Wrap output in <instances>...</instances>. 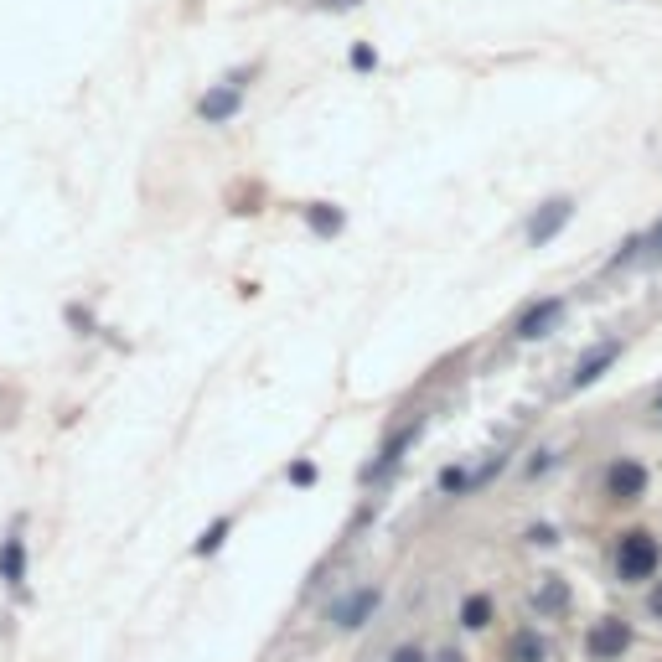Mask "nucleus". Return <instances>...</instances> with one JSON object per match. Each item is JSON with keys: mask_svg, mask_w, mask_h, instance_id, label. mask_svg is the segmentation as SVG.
Masks as SVG:
<instances>
[{"mask_svg": "<svg viewBox=\"0 0 662 662\" xmlns=\"http://www.w3.org/2000/svg\"><path fill=\"white\" fill-rule=\"evenodd\" d=\"M585 652H590V662H616V657H626L631 652V626L621 616H606L600 626H590Z\"/></svg>", "mask_w": 662, "mask_h": 662, "instance_id": "nucleus-3", "label": "nucleus"}, {"mask_svg": "<svg viewBox=\"0 0 662 662\" xmlns=\"http://www.w3.org/2000/svg\"><path fill=\"white\" fill-rule=\"evenodd\" d=\"M244 109V88L238 83H223V88H207L202 94V104H197V114L207 119V125H228V119Z\"/></svg>", "mask_w": 662, "mask_h": 662, "instance_id": "nucleus-7", "label": "nucleus"}, {"mask_svg": "<svg viewBox=\"0 0 662 662\" xmlns=\"http://www.w3.org/2000/svg\"><path fill=\"white\" fill-rule=\"evenodd\" d=\"M492 611H497L492 595H466V600H461V626H466V631H487V626H492Z\"/></svg>", "mask_w": 662, "mask_h": 662, "instance_id": "nucleus-13", "label": "nucleus"}, {"mask_svg": "<svg viewBox=\"0 0 662 662\" xmlns=\"http://www.w3.org/2000/svg\"><path fill=\"white\" fill-rule=\"evenodd\" d=\"M290 481H295V487H311V481H316V466H311V461L290 466Z\"/></svg>", "mask_w": 662, "mask_h": 662, "instance_id": "nucleus-19", "label": "nucleus"}, {"mask_svg": "<svg viewBox=\"0 0 662 662\" xmlns=\"http://www.w3.org/2000/svg\"><path fill=\"white\" fill-rule=\"evenodd\" d=\"M419 430H425V419H409V425H404L399 435H388V440H383V450H378V461L368 466V476H383L388 466H399V456H404V450L419 440Z\"/></svg>", "mask_w": 662, "mask_h": 662, "instance_id": "nucleus-10", "label": "nucleus"}, {"mask_svg": "<svg viewBox=\"0 0 662 662\" xmlns=\"http://www.w3.org/2000/svg\"><path fill=\"white\" fill-rule=\"evenodd\" d=\"M569 218H575V202H569V197H554V202H544V207H538V213H533V223H528V244L538 249V244H549V238L569 223Z\"/></svg>", "mask_w": 662, "mask_h": 662, "instance_id": "nucleus-6", "label": "nucleus"}, {"mask_svg": "<svg viewBox=\"0 0 662 662\" xmlns=\"http://www.w3.org/2000/svg\"><path fill=\"white\" fill-rule=\"evenodd\" d=\"M564 321V300L559 295H544V300H533V306L518 316V342H538V337H549V331Z\"/></svg>", "mask_w": 662, "mask_h": 662, "instance_id": "nucleus-5", "label": "nucleus"}, {"mask_svg": "<svg viewBox=\"0 0 662 662\" xmlns=\"http://www.w3.org/2000/svg\"><path fill=\"white\" fill-rule=\"evenodd\" d=\"M228 533H233V513H223V518H218L213 528H202V538H197V544H192V554H202V559H207V554H218Z\"/></svg>", "mask_w": 662, "mask_h": 662, "instance_id": "nucleus-14", "label": "nucleus"}, {"mask_svg": "<svg viewBox=\"0 0 662 662\" xmlns=\"http://www.w3.org/2000/svg\"><path fill=\"white\" fill-rule=\"evenodd\" d=\"M616 357H621V342H600V347H590L580 363H575V373H569V388H590L600 373L616 363Z\"/></svg>", "mask_w": 662, "mask_h": 662, "instance_id": "nucleus-8", "label": "nucleus"}, {"mask_svg": "<svg viewBox=\"0 0 662 662\" xmlns=\"http://www.w3.org/2000/svg\"><path fill=\"white\" fill-rule=\"evenodd\" d=\"M631 259H662V218H657L642 238H631V244L616 254V264H631Z\"/></svg>", "mask_w": 662, "mask_h": 662, "instance_id": "nucleus-12", "label": "nucleus"}, {"mask_svg": "<svg viewBox=\"0 0 662 662\" xmlns=\"http://www.w3.org/2000/svg\"><path fill=\"white\" fill-rule=\"evenodd\" d=\"M306 223H311L321 238L342 233V213H337V207H326V202H311V207H306Z\"/></svg>", "mask_w": 662, "mask_h": 662, "instance_id": "nucleus-15", "label": "nucleus"}, {"mask_svg": "<svg viewBox=\"0 0 662 662\" xmlns=\"http://www.w3.org/2000/svg\"><path fill=\"white\" fill-rule=\"evenodd\" d=\"M321 6H337V11H347V6H357V0H321Z\"/></svg>", "mask_w": 662, "mask_h": 662, "instance_id": "nucleus-20", "label": "nucleus"}, {"mask_svg": "<svg viewBox=\"0 0 662 662\" xmlns=\"http://www.w3.org/2000/svg\"><path fill=\"white\" fill-rule=\"evenodd\" d=\"M538 600H544V606H564V600H569V590H564L559 580H549V585H544V595H538Z\"/></svg>", "mask_w": 662, "mask_h": 662, "instance_id": "nucleus-18", "label": "nucleus"}, {"mask_svg": "<svg viewBox=\"0 0 662 662\" xmlns=\"http://www.w3.org/2000/svg\"><path fill=\"white\" fill-rule=\"evenodd\" d=\"M652 611H657V616H662V590H657V595H652Z\"/></svg>", "mask_w": 662, "mask_h": 662, "instance_id": "nucleus-22", "label": "nucleus"}, {"mask_svg": "<svg viewBox=\"0 0 662 662\" xmlns=\"http://www.w3.org/2000/svg\"><path fill=\"white\" fill-rule=\"evenodd\" d=\"M642 492H647V466L631 461V456H616L606 466V497L611 502H637Z\"/></svg>", "mask_w": 662, "mask_h": 662, "instance_id": "nucleus-4", "label": "nucleus"}, {"mask_svg": "<svg viewBox=\"0 0 662 662\" xmlns=\"http://www.w3.org/2000/svg\"><path fill=\"white\" fill-rule=\"evenodd\" d=\"M440 662H466L461 652H440Z\"/></svg>", "mask_w": 662, "mask_h": 662, "instance_id": "nucleus-21", "label": "nucleus"}, {"mask_svg": "<svg viewBox=\"0 0 662 662\" xmlns=\"http://www.w3.org/2000/svg\"><path fill=\"white\" fill-rule=\"evenodd\" d=\"M471 487V476L461 471V466H450V471H440V492H466Z\"/></svg>", "mask_w": 662, "mask_h": 662, "instance_id": "nucleus-16", "label": "nucleus"}, {"mask_svg": "<svg viewBox=\"0 0 662 662\" xmlns=\"http://www.w3.org/2000/svg\"><path fill=\"white\" fill-rule=\"evenodd\" d=\"M388 662H430V657H425V647L404 642V647H394V657H388Z\"/></svg>", "mask_w": 662, "mask_h": 662, "instance_id": "nucleus-17", "label": "nucleus"}, {"mask_svg": "<svg viewBox=\"0 0 662 662\" xmlns=\"http://www.w3.org/2000/svg\"><path fill=\"white\" fill-rule=\"evenodd\" d=\"M657 569H662V538L647 533V528H626L621 544H616L621 585H647V580H657Z\"/></svg>", "mask_w": 662, "mask_h": 662, "instance_id": "nucleus-1", "label": "nucleus"}, {"mask_svg": "<svg viewBox=\"0 0 662 662\" xmlns=\"http://www.w3.org/2000/svg\"><path fill=\"white\" fill-rule=\"evenodd\" d=\"M507 662H549V647H544V637H538L533 626L513 631V642H507Z\"/></svg>", "mask_w": 662, "mask_h": 662, "instance_id": "nucleus-11", "label": "nucleus"}, {"mask_svg": "<svg viewBox=\"0 0 662 662\" xmlns=\"http://www.w3.org/2000/svg\"><path fill=\"white\" fill-rule=\"evenodd\" d=\"M0 580H6L11 590L26 585V538H21V533H6V538H0Z\"/></svg>", "mask_w": 662, "mask_h": 662, "instance_id": "nucleus-9", "label": "nucleus"}, {"mask_svg": "<svg viewBox=\"0 0 662 662\" xmlns=\"http://www.w3.org/2000/svg\"><path fill=\"white\" fill-rule=\"evenodd\" d=\"M378 606H383V590H378V585H363V590H352V595H342V600H331L326 616H331V626H337V631H357Z\"/></svg>", "mask_w": 662, "mask_h": 662, "instance_id": "nucleus-2", "label": "nucleus"}]
</instances>
